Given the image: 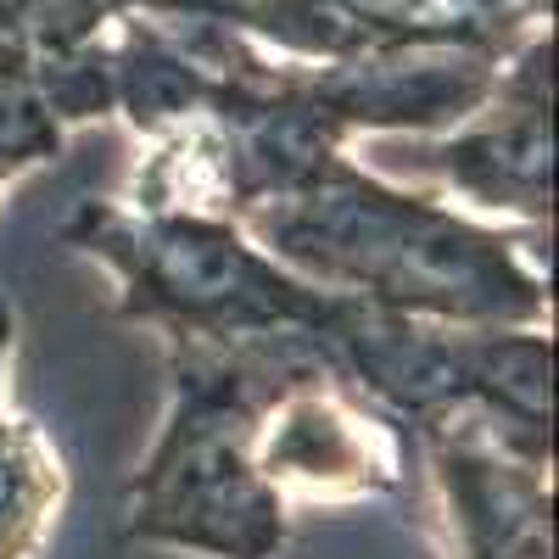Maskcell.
Masks as SVG:
<instances>
[{"label": "cell", "mask_w": 559, "mask_h": 559, "mask_svg": "<svg viewBox=\"0 0 559 559\" xmlns=\"http://www.w3.org/2000/svg\"><path fill=\"white\" fill-rule=\"evenodd\" d=\"M62 236L73 252L112 274L118 313L168 336V347H236L269 336L324 342L336 319V297L274 263L241 229V218L84 202Z\"/></svg>", "instance_id": "obj_3"}, {"label": "cell", "mask_w": 559, "mask_h": 559, "mask_svg": "<svg viewBox=\"0 0 559 559\" xmlns=\"http://www.w3.org/2000/svg\"><path fill=\"white\" fill-rule=\"evenodd\" d=\"M252 453L263 481L292 503L386 498L408 471V431L381 414L324 353L280 381L263 408Z\"/></svg>", "instance_id": "obj_4"}, {"label": "cell", "mask_w": 559, "mask_h": 559, "mask_svg": "<svg viewBox=\"0 0 559 559\" xmlns=\"http://www.w3.org/2000/svg\"><path fill=\"white\" fill-rule=\"evenodd\" d=\"M7 369H12V313L0 302V408H7Z\"/></svg>", "instance_id": "obj_9"}, {"label": "cell", "mask_w": 559, "mask_h": 559, "mask_svg": "<svg viewBox=\"0 0 559 559\" xmlns=\"http://www.w3.org/2000/svg\"><path fill=\"white\" fill-rule=\"evenodd\" d=\"M487 118L464 123L448 140L414 146V174L431 179V197L448 207L509 224L543 229L548 224V168H554V129H548V39H532L509 62L481 102Z\"/></svg>", "instance_id": "obj_5"}, {"label": "cell", "mask_w": 559, "mask_h": 559, "mask_svg": "<svg viewBox=\"0 0 559 559\" xmlns=\"http://www.w3.org/2000/svg\"><path fill=\"white\" fill-rule=\"evenodd\" d=\"M68 471L28 414L0 408V559H39L62 521Z\"/></svg>", "instance_id": "obj_7"}, {"label": "cell", "mask_w": 559, "mask_h": 559, "mask_svg": "<svg viewBox=\"0 0 559 559\" xmlns=\"http://www.w3.org/2000/svg\"><path fill=\"white\" fill-rule=\"evenodd\" d=\"M324 358L319 336H269L236 347L174 342L168 414L123 498V537L191 559H274L292 509L252 453L263 397L292 369Z\"/></svg>", "instance_id": "obj_2"}, {"label": "cell", "mask_w": 559, "mask_h": 559, "mask_svg": "<svg viewBox=\"0 0 559 559\" xmlns=\"http://www.w3.org/2000/svg\"><path fill=\"white\" fill-rule=\"evenodd\" d=\"M247 236L297 280L386 308L403 319L487 331L537 324L548 331V247L543 229H509L448 207L431 191L336 152L297 191L241 218Z\"/></svg>", "instance_id": "obj_1"}, {"label": "cell", "mask_w": 559, "mask_h": 559, "mask_svg": "<svg viewBox=\"0 0 559 559\" xmlns=\"http://www.w3.org/2000/svg\"><path fill=\"white\" fill-rule=\"evenodd\" d=\"M453 559H554L548 453L503 437L492 419L448 408L419 426Z\"/></svg>", "instance_id": "obj_6"}, {"label": "cell", "mask_w": 559, "mask_h": 559, "mask_svg": "<svg viewBox=\"0 0 559 559\" xmlns=\"http://www.w3.org/2000/svg\"><path fill=\"white\" fill-rule=\"evenodd\" d=\"M62 152V123L45 107V90L23 45L0 28V185L23 179L28 168Z\"/></svg>", "instance_id": "obj_8"}]
</instances>
